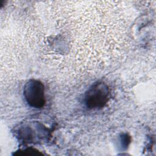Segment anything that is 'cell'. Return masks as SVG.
Here are the masks:
<instances>
[{"mask_svg": "<svg viewBox=\"0 0 156 156\" xmlns=\"http://www.w3.org/2000/svg\"><path fill=\"white\" fill-rule=\"evenodd\" d=\"M109 89L107 85L101 81L94 83L86 91L85 104L91 109H98L103 107L108 101Z\"/></svg>", "mask_w": 156, "mask_h": 156, "instance_id": "obj_1", "label": "cell"}, {"mask_svg": "<svg viewBox=\"0 0 156 156\" xmlns=\"http://www.w3.org/2000/svg\"><path fill=\"white\" fill-rule=\"evenodd\" d=\"M24 96L27 104L32 107L39 108L45 104L44 85L39 80H29L24 87Z\"/></svg>", "mask_w": 156, "mask_h": 156, "instance_id": "obj_2", "label": "cell"}]
</instances>
